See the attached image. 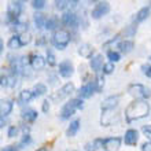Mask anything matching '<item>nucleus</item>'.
Returning <instances> with one entry per match:
<instances>
[{"label": "nucleus", "instance_id": "obj_1", "mask_svg": "<svg viewBox=\"0 0 151 151\" xmlns=\"http://www.w3.org/2000/svg\"><path fill=\"white\" fill-rule=\"evenodd\" d=\"M148 113H150V104L146 100H135L125 109V118L127 122H133L147 117Z\"/></svg>", "mask_w": 151, "mask_h": 151}, {"label": "nucleus", "instance_id": "obj_2", "mask_svg": "<svg viewBox=\"0 0 151 151\" xmlns=\"http://www.w3.org/2000/svg\"><path fill=\"white\" fill-rule=\"evenodd\" d=\"M83 99L80 98H74V99H70L68 103L63 104V107L60 110V118L62 119H66V118H70V115H73L77 110L83 109Z\"/></svg>", "mask_w": 151, "mask_h": 151}, {"label": "nucleus", "instance_id": "obj_3", "mask_svg": "<svg viewBox=\"0 0 151 151\" xmlns=\"http://www.w3.org/2000/svg\"><path fill=\"white\" fill-rule=\"evenodd\" d=\"M70 33L66 29H58L55 30L54 36H52V44L59 50H65L68 47V44L70 43Z\"/></svg>", "mask_w": 151, "mask_h": 151}, {"label": "nucleus", "instance_id": "obj_4", "mask_svg": "<svg viewBox=\"0 0 151 151\" xmlns=\"http://www.w3.org/2000/svg\"><path fill=\"white\" fill-rule=\"evenodd\" d=\"M128 92L136 100H144L146 98L150 96V91L144 85H142V84H131L128 87Z\"/></svg>", "mask_w": 151, "mask_h": 151}, {"label": "nucleus", "instance_id": "obj_5", "mask_svg": "<svg viewBox=\"0 0 151 151\" xmlns=\"http://www.w3.org/2000/svg\"><path fill=\"white\" fill-rule=\"evenodd\" d=\"M22 11V1H11L7 6V21H14L21 15Z\"/></svg>", "mask_w": 151, "mask_h": 151}, {"label": "nucleus", "instance_id": "obj_6", "mask_svg": "<svg viewBox=\"0 0 151 151\" xmlns=\"http://www.w3.org/2000/svg\"><path fill=\"white\" fill-rule=\"evenodd\" d=\"M109 11H110V4L107 1H99L91 11V17L93 19H99L103 15H106Z\"/></svg>", "mask_w": 151, "mask_h": 151}, {"label": "nucleus", "instance_id": "obj_7", "mask_svg": "<svg viewBox=\"0 0 151 151\" xmlns=\"http://www.w3.org/2000/svg\"><path fill=\"white\" fill-rule=\"evenodd\" d=\"M73 92H74V84L68 83V84H65L56 93H54V95L51 96V99L52 100H62V99H65V98L70 96V93H73Z\"/></svg>", "mask_w": 151, "mask_h": 151}, {"label": "nucleus", "instance_id": "obj_8", "mask_svg": "<svg viewBox=\"0 0 151 151\" xmlns=\"http://www.w3.org/2000/svg\"><path fill=\"white\" fill-rule=\"evenodd\" d=\"M118 100H119V96L118 95L109 96V98H106V99L102 102V104H100L102 111H113V110L118 106Z\"/></svg>", "mask_w": 151, "mask_h": 151}, {"label": "nucleus", "instance_id": "obj_9", "mask_svg": "<svg viewBox=\"0 0 151 151\" xmlns=\"http://www.w3.org/2000/svg\"><path fill=\"white\" fill-rule=\"evenodd\" d=\"M96 91L95 88V83H87L85 85L78 89V96L80 99H88V98H91L92 93Z\"/></svg>", "mask_w": 151, "mask_h": 151}, {"label": "nucleus", "instance_id": "obj_10", "mask_svg": "<svg viewBox=\"0 0 151 151\" xmlns=\"http://www.w3.org/2000/svg\"><path fill=\"white\" fill-rule=\"evenodd\" d=\"M62 24L66 25V26H70V28H76L77 25H78V17L76 15L74 12H65L62 18Z\"/></svg>", "mask_w": 151, "mask_h": 151}, {"label": "nucleus", "instance_id": "obj_11", "mask_svg": "<svg viewBox=\"0 0 151 151\" xmlns=\"http://www.w3.org/2000/svg\"><path fill=\"white\" fill-rule=\"evenodd\" d=\"M73 70L74 69H73V63L70 60H63L59 63V74L65 78H69L73 74Z\"/></svg>", "mask_w": 151, "mask_h": 151}, {"label": "nucleus", "instance_id": "obj_12", "mask_svg": "<svg viewBox=\"0 0 151 151\" xmlns=\"http://www.w3.org/2000/svg\"><path fill=\"white\" fill-rule=\"evenodd\" d=\"M103 146L107 151H117L121 146V139L119 137H109L103 140Z\"/></svg>", "mask_w": 151, "mask_h": 151}, {"label": "nucleus", "instance_id": "obj_13", "mask_svg": "<svg viewBox=\"0 0 151 151\" xmlns=\"http://www.w3.org/2000/svg\"><path fill=\"white\" fill-rule=\"evenodd\" d=\"M137 140H139V133H137V131H135V129H129V131L125 132V136H124V142H125V144H128V146H133V144L137 143Z\"/></svg>", "mask_w": 151, "mask_h": 151}, {"label": "nucleus", "instance_id": "obj_14", "mask_svg": "<svg viewBox=\"0 0 151 151\" xmlns=\"http://www.w3.org/2000/svg\"><path fill=\"white\" fill-rule=\"evenodd\" d=\"M45 62H47V59H44L41 55H33L30 59V66L35 70H41L45 66Z\"/></svg>", "mask_w": 151, "mask_h": 151}, {"label": "nucleus", "instance_id": "obj_15", "mask_svg": "<svg viewBox=\"0 0 151 151\" xmlns=\"http://www.w3.org/2000/svg\"><path fill=\"white\" fill-rule=\"evenodd\" d=\"M12 107H14L12 100H10V99L1 100V104H0V114H1V117H6V115L10 114L12 111Z\"/></svg>", "mask_w": 151, "mask_h": 151}, {"label": "nucleus", "instance_id": "obj_16", "mask_svg": "<svg viewBox=\"0 0 151 151\" xmlns=\"http://www.w3.org/2000/svg\"><path fill=\"white\" fill-rule=\"evenodd\" d=\"M78 54L83 58H92V54H93V47H92L91 44L88 43H84L81 44L78 47Z\"/></svg>", "mask_w": 151, "mask_h": 151}, {"label": "nucleus", "instance_id": "obj_17", "mask_svg": "<svg viewBox=\"0 0 151 151\" xmlns=\"http://www.w3.org/2000/svg\"><path fill=\"white\" fill-rule=\"evenodd\" d=\"M89 66H91V69L93 70V72H99L100 69L103 68V56L102 55H95L92 56L91 62H89Z\"/></svg>", "mask_w": 151, "mask_h": 151}, {"label": "nucleus", "instance_id": "obj_18", "mask_svg": "<svg viewBox=\"0 0 151 151\" xmlns=\"http://www.w3.org/2000/svg\"><path fill=\"white\" fill-rule=\"evenodd\" d=\"M150 15V6H147V7H143V8H140L139 11L136 12V15H135V22H143L144 19H147V17Z\"/></svg>", "mask_w": 151, "mask_h": 151}, {"label": "nucleus", "instance_id": "obj_19", "mask_svg": "<svg viewBox=\"0 0 151 151\" xmlns=\"http://www.w3.org/2000/svg\"><path fill=\"white\" fill-rule=\"evenodd\" d=\"M36 118H37V111L33 110V109H26V110L22 111V119L26 121V122H33Z\"/></svg>", "mask_w": 151, "mask_h": 151}, {"label": "nucleus", "instance_id": "obj_20", "mask_svg": "<svg viewBox=\"0 0 151 151\" xmlns=\"http://www.w3.org/2000/svg\"><path fill=\"white\" fill-rule=\"evenodd\" d=\"M78 129H80V119H74V121H72L70 125H69L68 131H66V136L73 137V136L78 132Z\"/></svg>", "mask_w": 151, "mask_h": 151}, {"label": "nucleus", "instance_id": "obj_21", "mask_svg": "<svg viewBox=\"0 0 151 151\" xmlns=\"http://www.w3.org/2000/svg\"><path fill=\"white\" fill-rule=\"evenodd\" d=\"M33 19H35V25H36V28L37 29H41V28H45V24H47L48 18H45V15H44V14L36 12Z\"/></svg>", "mask_w": 151, "mask_h": 151}, {"label": "nucleus", "instance_id": "obj_22", "mask_svg": "<svg viewBox=\"0 0 151 151\" xmlns=\"http://www.w3.org/2000/svg\"><path fill=\"white\" fill-rule=\"evenodd\" d=\"M118 48H119V51L121 52L128 54V52H131L132 48H133V41H131V40H124V41H119Z\"/></svg>", "mask_w": 151, "mask_h": 151}, {"label": "nucleus", "instance_id": "obj_23", "mask_svg": "<svg viewBox=\"0 0 151 151\" xmlns=\"http://www.w3.org/2000/svg\"><path fill=\"white\" fill-rule=\"evenodd\" d=\"M33 98H35V93L32 92V89H24L22 92H19V100L22 103H29Z\"/></svg>", "mask_w": 151, "mask_h": 151}, {"label": "nucleus", "instance_id": "obj_24", "mask_svg": "<svg viewBox=\"0 0 151 151\" xmlns=\"http://www.w3.org/2000/svg\"><path fill=\"white\" fill-rule=\"evenodd\" d=\"M32 92L35 93V98H37V96H41L47 92V87H45L44 84H36V85L33 87Z\"/></svg>", "mask_w": 151, "mask_h": 151}, {"label": "nucleus", "instance_id": "obj_25", "mask_svg": "<svg viewBox=\"0 0 151 151\" xmlns=\"http://www.w3.org/2000/svg\"><path fill=\"white\" fill-rule=\"evenodd\" d=\"M7 47L11 48V50H17V48L22 47V45H21V41H19V36H12L11 39L8 40Z\"/></svg>", "mask_w": 151, "mask_h": 151}, {"label": "nucleus", "instance_id": "obj_26", "mask_svg": "<svg viewBox=\"0 0 151 151\" xmlns=\"http://www.w3.org/2000/svg\"><path fill=\"white\" fill-rule=\"evenodd\" d=\"M56 26H58V19H56V17H51V18H48L47 24H45V29H47V30H54Z\"/></svg>", "mask_w": 151, "mask_h": 151}, {"label": "nucleus", "instance_id": "obj_27", "mask_svg": "<svg viewBox=\"0 0 151 151\" xmlns=\"http://www.w3.org/2000/svg\"><path fill=\"white\" fill-rule=\"evenodd\" d=\"M72 6V1H69V0H56L55 1V7L58 10H66Z\"/></svg>", "mask_w": 151, "mask_h": 151}, {"label": "nucleus", "instance_id": "obj_28", "mask_svg": "<svg viewBox=\"0 0 151 151\" xmlns=\"http://www.w3.org/2000/svg\"><path fill=\"white\" fill-rule=\"evenodd\" d=\"M95 88H96V92H100L102 91V88H103V85H104V78H103V76H98L95 78Z\"/></svg>", "mask_w": 151, "mask_h": 151}, {"label": "nucleus", "instance_id": "obj_29", "mask_svg": "<svg viewBox=\"0 0 151 151\" xmlns=\"http://www.w3.org/2000/svg\"><path fill=\"white\" fill-rule=\"evenodd\" d=\"M107 56H109V59H110V62H118L119 59H121V55H119L117 51H109L107 52Z\"/></svg>", "mask_w": 151, "mask_h": 151}, {"label": "nucleus", "instance_id": "obj_30", "mask_svg": "<svg viewBox=\"0 0 151 151\" xmlns=\"http://www.w3.org/2000/svg\"><path fill=\"white\" fill-rule=\"evenodd\" d=\"M47 62L50 66H55L56 65V60H55V55L51 50H47Z\"/></svg>", "mask_w": 151, "mask_h": 151}, {"label": "nucleus", "instance_id": "obj_31", "mask_svg": "<svg viewBox=\"0 0 151 151\" xmlns=\"http://www.w3.org/2000/svg\"><path fill=\"white\" fill-rule=\"evenodd\" d=\"M113 72H114V65H113L111 62L104 63V66H103V73L104 74H111Z\"/></svg>", "mask_w": 151, "mask_h": 151}, {"label": "nucleus", "instance_id": "obj_32", "mask_svg": "<svg viewBox=\"0 0 151 151\" xmlns=\"http://www.w3.org/2000/svg\"><path fill=\"white\" fill-rule=\"evenodd\" d=\"M32 6L36 10H41V8L45 7V1L44 0H35V1H32Z\"/></svg>", "mask_w": 151, "mask_h": 151}, {"label": "nucleus", "instance_id": "obj_33", "mask_svg": "<svg viewBox=\"0 0 151 151\" xmlns=\"http://www.w3.org/2000/svg\"><path fill=\"white\" fill-rule=\"evenodd\" d=\"M19 41H21V45H26L30 41V35H28V33L19 35Z\"/></svg>", "mask_w": 151, "mask_h": 151}, {"label": "nucleus", "instance_id": "obj_34", "mask_svg": "<svg viewBox=\"0 0 151 151\" xmlns=\"http://www.w3.org/2000/svg\"><path fill=\"white\" fill-rule=\"evenodd\" d=\"M8 137H14V136L18 135V128L17 127H10L8 128Z\"/></svg>", "mask_w": 151, "mask_h": 151}, {"label": "nucleus", "instance_id": "obj_35", "mask_svg": "<svg viewBox=\"0 0 151 151\" xmlns=\"http://www.w3.org/2000/svg\"><path fill=\"white\" fill-rule=\"evenodd\" d=\"M142 132H143L144 135L151 140V125H146V127H143L142 128Z\"/></svg>", "mask_w": 151, "mask_h": 151}, {"label": "nucleus", "instance_id": "obj_36", "mask_svg": "<svg viewBox=\"0 0 151 151\" xmlns=\"http://www.w3.org/2000/svg\"><path fill=\"white\" fill-rule=\"evenodd\" d=\"M142 70H143V73L147 76V77L151 78V65H144V66H142Z\"/></svg>", "mask_w": 151, "mask_h": 151}, {"label": "nucleus", "instance_id": "obj_37", "mask_svg": "<svg viewBox=\"0 0 151 151\" xmlns=\"http://www.w3.org/2000/svg\"><path fill=\"white\" fill-rule=\"evenodd\" d=\"M142 151H151V142H146L142 146Z\"/></svg>", "mask_w": 151, "mask_h": 151}, {"label": "nucleus", "instance_id": "obj_38", "mask_svg": "<svg viewBox=\"0 0 151 151\" xmlns=\"http://www.w3.org/2000/svg\"><path fill=\"white\" fill-rule=\"evenodd\" d=\"M0 80H1V87H7V85H8V77H7V76L3 74Z\"/></svg>", "mask_w": 151, "mask_h": 151}, {"label": "nucleus", "instance_id": "obj_39", "mask_svg": "<svg viewBox=\"0 0 151 151\" xmlns=\"http://www.w3.org/2000/svg\"><path fill=\"white\" fill-rule=\"evenodd\" d=\"M48 110H50V102H48V100H44L43 102V111L47 113Z\"/></svg>", "mask_w": 151, "mask_h": 151}, {"label": "nucleus", "instance_id": "obj_40", "mask_svg": "<svg viewBox=\"0 0 151 151\" xmlns=\"http://www.w3.org/2000/svg\"><path fill=\"white\" fill-rule=\"evenodd\" d=\"M1 151H18V150H17L15 146H7V147H4Z\"/></svg>", "mask_w": 151, "mask_h": 151}, {"label": "nucleus", "instance_id": "obj_41", "mask_svg": "<svg viewBox=\"0 0 151 151\" xmlns=\"http://www.w3.org/2000/svg\"><path fill=\"white\" fill-rule=\"evenodd\" d=\"M37 151H47V148H44V147H41V148H39Z\"/></svg>", "mask_w": 151, "mask_h": 151}]
</instances>
